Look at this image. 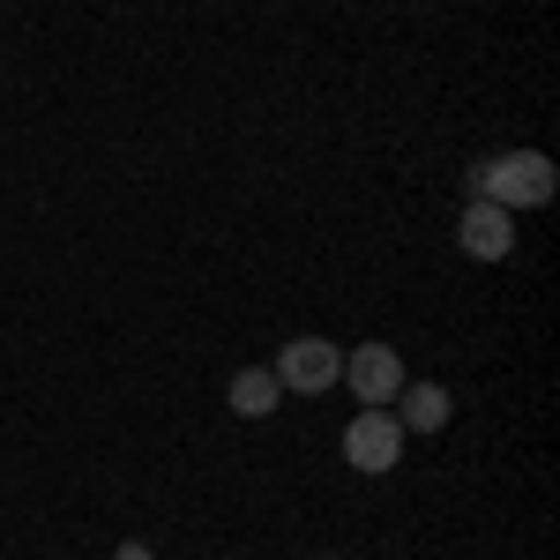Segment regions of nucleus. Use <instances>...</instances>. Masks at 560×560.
Wrapping results in <instances>:
<instances>
[{"mask_svg":"<svg viewBox=\"0 0 560 560\" xmlns=\"http://www.w3.org/2000/svg\"><path fill=\"white\" fill-rule=\"evenodd\" d=\"M322 560H337V553H322Z\"/></svg>","mask_w":560,"mask_h":560,"instance_id":"9","label":"nucleus"},{"mask_svg":"<svg viewBox=\"0 0 560 560\" xmlns=\"http://www.w3.org/2000/svg\"><path fill=\"white\" fill-rule=\"evenodd\" d=\"M388 411H396V427H404V433H441V427H448V388H441V382H404Z\"/></svg>","mask_w":560,"mask_h":560,"instance_id":"6","label":"nucleus"},{"mask_svg":"<svg viewBox=\"0 0 560 560\" xmlns=\"http://www.w3.org/2000/svg\"><path fill=\"white\" fill-rule=\"evenodd\" d=\"M277 396H284L277 366H240V374H232V388H224V404H232L240 419H269V411H277Z\"/></svg>","mask_w":560,"mask_h":560,"instance_id":"7","label":"nucleus"},{"mask_svg":"<svg viewBox=\"0 0 560 560\" xmlns=\"http://www.w3.org/2000/svg\"><path fill=\"white\" fill-rule=\"evenodd\" d=\"M553 158L546 150H509V158H486L471 173V195L501 202V210H546L553 202Z\"/></svg>","mask_w":560,"mask_h":560,"instance_id":"1","label":"nucleus"},{"mask_svg":"<svg viewBox=\"0 0 560 560\" xmlns=\"http://www.w3.org/2000/svg\"><path fill=\"white\" fill-rule=\"evenodd\" d=\"M345 464L366 471V478H388L396 464H404V427H396L388 404H366V411L345 427Z\"/></svg>","mask_w":560,"mask_h":560,"instance_id":"2","label":"nucleus"},{"mask_svg":"<svg viewBox=\"0 0 560 560\" xmlns=\"http://www.w3.org/2000/svg\"><path fill=\"white\" fill-rule=\"evenodd\" d=\"M277 382H284V396H322V388L345 382V351L329 337H292L277 351Z\"/></svg>","mask_w":560,"mask_h":560,"instance_id":"3","label":"nucleus"},{"mask_svg":"<svg viewBox=\"0 0 560 560\" xmlns=\"http://www.w3.org/2000/svg\"><path fill=\"white\" fill-rule=\"evenodd\" d=\"M345 382H351L359 404H396V388H404V359H396V345L345 351Z\"/></svg>","mask_w":560,"mask_h":560,"instance_id":"5","label":"nucleus"},{"mask_svg":"<svg viewBox=\"0 0 560 560\" xmlns=\"http://www.w3.org/2000/svg\"><path fill=\"white\" fill-rule=\"evenodd\" d=\"M456 247H464L471 261H509V255H516V210H501V202L471 195V202L456 210Z\"/></svg>","mask_w":560,"mask_h":560,"instance_id":"4","label":"nucleus"},{"mask_svg":"<svg viewBox=\"0 0 560 560\" xmlns=\"http://www.w3.org/2000/svg\"><path fill=\"white\" fill-rule=\"evenodd\" d=\"M113 560H150V546H120V553H113Z\"/></svg>","mask_w":560,"mask_h":560,"instance_id":"8","label":"nucleus"}]
</instances>
